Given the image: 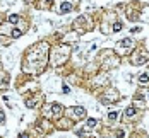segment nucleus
<instances>
[{"label":"nucleus","instance_id":"nucleus-1","mask_svg":"<svg viewBox=\"0 0 149 138\" xmlns=\"http://www.w3.org/2000/svg\"><path fill=\"white\" fill-rule=\"evenodd\" d=\"M137 82H139L140 85H147V84H149V75H147V73H142V75H139Z\"/></svg>","mask_w":149,"mask_h":138},{"label":"nucleus","instance_id":"nucleus-2","mask_svg":"<svg viewBox=\"0 0 149 138\" xmlns=\"http://www.w3.org/2000/svg\"><path fill=\"white\" fill-rule=\"evenodd\" d=\"M132 45V39L130 38H127V39H123V43H120V46L122 48H127V46H130Z\"/></svg>","mask_w":149,"mask_h":138},{"label":"nucleus","instance_id":"nucleus-3","mask_svg":"<svg viewBox=\"0 0 149 138\" xmlns=\"http://www.w3.org/2000/svg\"><path fill=\"white\" fill-rule=\"evenodd\" d=\"M134 114H136V107H129L125 111V116H134Z\"/></svg>","mask_w":149,"mask_h":138},{"label":"nucleus","instance_id":"nucleus-4","mask_svg":"<svg viewBox=\"0 0 149 138\" xmlns=\"http://www.w3.org/2000/svg\"><path fill=\"white\" fill-rule=\"evenodd\" d=\"M94 125H96V121H94V119H89V121H88V128H93Z\"/></svg>","mask_w":149,"mask_h":138},{"label":"nucleus","instance_id":"nucleus-5","mask_svg":"<svg viewBox=\"0 0 149 138\" xmlns=\"http://www.w3.org/2000/svg\"><path fill=\"white\" fill-rule=\"evenodd\" d=\"M9 20H10V22H17L19 17H17V16H10V17H9Z\"/></svg>","mask_w":149,"mask_h":138},{"label":"nucleus","instance_id":"nucleus-6","mask_svg":"<svg viewBox=\"0 0 149 138\" xmlns=\"http://www.w3.org/2000/svg\"><path fill=\"white\" fill-rule=\"evenodd\" d=\"M120 29H122V24L117 22V24H115V27H113V31H120Z\"/></svg>","mask_w":149,"mask_h":138},{"label":"nucleus","instance_id":"nucleus-7","mask_svg":"<svg viewBox=\"0 0 149 138\" xmlns=\"http://www.w3.org/2000/svg\"><path fill=\"white\" fill-rule=\"evenodd\" d=\"M108 118H110L111 121H115V119H117V113H111V114L108 116Z\"/></svg>","mask_w":149,"mask_h":138},{"label":"nucleus","instance_id":"nucleus-8","mask_svg":"<svg viewBox=\"0 0 149 138\" xmlns=\"http://www.w3.org/2000/svg\"><path fill=\"white\" fill-rule=\"evenodd\" d=\"M5 119V116H4V113H0V121H4Z\"/></svg>","mask_w":149,"mask_h":138},{"label":"nucleus","instance_id":"nucleus-9","mask_svg":"<svg viewBox=\"0 0 149 138\" xmlns=\"http://www.w3.org/2000/svg\"><path fill=\"white\" fill-rule=\"evenodd\" d=\"M21 138H27V136H26V135H21Z\"/></svg>","mask_w":149,"mask_h":138},{"label":"nucleus","instance_id":"nucleus-10","mask_svg":"<svg viewBox=\"0 0 149 138\" xmlns=\"http://www.w3.org/2000/svg\"><path fill=\"white\" fill-rule=\"evenodd\" d=\"M147 75H149V73H147Z\"/></svg>","mask_w":149,"mask_h":138}]
</instances>
